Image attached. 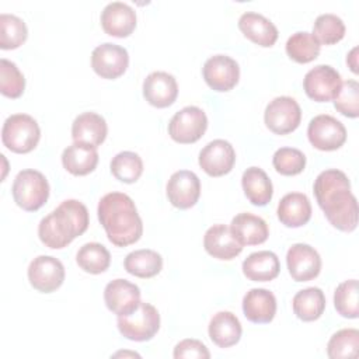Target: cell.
<instances>
[{
  "mask_svg": "<svg viewBox=\"0 0 359 359\" xmlns=\"http://www.w3.org/2000/svg\"><path fill=\"white\" fill-rule=\"evenodd\" d=\"M198 161L208 175L222 177L233 170L236 151L230 142L224 139H215L201 150Z\"/></svg>",
  "mask_w": 359,
  "mask_h": 359,
  "instance_id": "15",
  "label": "cell"
},
{
  "mask_svg": "<svg viewBox=\"0 0 359 359\" xmlns=\"http://www.w3.org/2000/svg\"><path fill=\"white\" fill-rule=\"evenodd\" d=\"M98 220L108 240L116 247L135 244L143 234V223L130 196L122 192L104 195L97 208Z\"/></svg>",
  "mask_w": 359,
  "mask_h": 359,
  "instance_id": "2",
  "label": "cell"
},
{
  "mask_svg": "<svg viewBox=\"0 0 359 359\" xmlns=\"http://www.w3.org/2000/svg\"><path fill=\"white\" fill-rule=\"evenodd\" d=\"M208 128V116L199 107H184L172 115L168 123V135L172 140L188 144L199 140Z\"/></svg>",
  "mask_w": 359,
  "mask_h": 359,
  "instance_id": "7",
  "label": "cell"
},
{
  "mask_svg": "<svg viewBox=\"0 0 359 359\" xmlns=\"http://www.w3.org/2000/svg\"><path fill=\"white\" fill-rule=\"evenodd\" d=\"M356 53H358V48H353V49L346 55V63L349 65V67H351V70H352L353 73H358V63H356L358 56H356Z\"/></svg>",
  "mask_w": 359,
  "mask_h": 359,
  "instance_id": "43",
  "label": "cell"
},
{
  "mask_svg": "<svg viewBox=\"0 0 359 359\" xmlns=\"http://www.w3.org/2000/svg\"><path fill=\"white\" fill-rule=\"evenodd\" d=\"M119 332L136 342L151 339L160 328V314L157 309L146 302H140L137 309L126 316L118 317Z\"/></svg>",
  "mask_w": 359,
  "mask_h": 359,
  "instance_id": "6",
  "label": "cell"
},
{
  "mask_svg": "<svg viewBox=\"0 0 359 359\" xmlns=\"http://www.w3.org/2000/svg\"><path fill=\"white\" fill-rule=\"evenodd\" d=\"M313 35L320 45H334L345 36V24L335 14H321L314 21Z\"/></svg>",
  "mask_w": 359,
  "mask_h": 359,
  "instance_id": "36",
  "label": "cell"
},
{
  "mask_svg": "<svg viewBox=\"0 0 359 359\" xmlns=\"http://www.w3.org/2000/svg\"><path fill=\"white\" fill-rule=\"evenodd\" d=\"M11 194L14 202L27 212H35L45 205L49 198V184L45 175L36 170L20 171L13 182Z\"/></svg>",
  "mask_w": 359,
  "mask_h": 359,
  "instance_id": "5",
  "label": "cell"
},
{
  "mask_svg": "<svg viewBox=\"0 0 359 359\" xmlns=\"http://www.w3.org/2000/svg\"><path fill=\"white\" fill-rule=\"evenodd\" d=\"M41 139V129L38 122L28 114L10 115L1 128L3 144L14 153L32 151Z\"/></svg>",
  "mask_w": 359,
  "mask_h": 359,
  "instance_id": "4",
  "label": "cell"
},
{
  "mask_svg": "<svg viewBox=\"0 0 359 359\" xmlns=\"http://www.w3.org/2000/svg\"><path fill=\"white\" fill-rule=\"evenodd\" d=\"M341 74L330 65H318L310 69L303 80V88L309 98L317 102H328L341 88Z\"/></svg>",
  "mask_w": 359,
  "mask_h": 359,
  "instance_id": "10",
  "label": "cell"
},
{
  "mask_svg": "<svg viewBox=\"0 0 359 359\" xmlns=\"http://www.w3.org/2000/svg\"><path fill=\"white\" fill-rule=\"evenodd\" d=\"M238 28L245 38L254 43L269 48L278 39V28L265 15L254 11H247L238 18Z\"/></svg>",
  "mask_w": 359,
  "mask_h": 359,
  "instance_id": "24",
  "label": "cell"
},
{
  "mask_svg": "<svg viewBox=\"0 0 359 359\" xmlns=\"http://www.w3.org/2000/svg\"><path fill=\"white\" fill-rule=\"evenodd\" d=\"M107 133V122L97 112H83L76 116L72 123V137L74 143L98 147L105 140Z\"/></svg>",
  "mask_w": 359,
  "mask_h": 359,
  "instance_id": "22",
  "label": "cell"
},
{
  "mask_svg": "<svg viewBox=\"0 0 359 359\" xmlns=\"http://www.w3.org/2000/svg\"><path fill=\"white\" fill-rule=\"evenodd\" d=\"M276 213L286 227H302L311 217L310 199L302 192H289L279 201Z\"/></svg>",
  "mask_w": 359,
  "mask_h": 359,
  "instance_id": "25",
  "label": "cell"
},
{
  "mask_svg": "<svg viewBox=\"0 0 359 359\" xmlns=\"http://www.w3.org/2000/svg\"><path fill=\"white\" fill-rule=\"evenodd\" d=\"M167 198L172 206L178 209L192 208L201 195V181L194 171H175L165 187Z\"/></svg>",
  "mask_w": 359,
  "mask_h": 359,
  "instance_id": "16",
  "label": "cell"
},
{
  "mask_svg": "<svg viewBox=\"0 0 359 359\" xmlns=\"http://www.w3.org/2000/svg\"><path fill=\"white\" fill-rule=\"evenodd\" d=\"M104 300L107 307L118 317L126 316L137 309L140 289L126 279H114L104 289Z\"/></svg>",
  "mask_w": 359,
  "mask_h": 359,
  "instance_id": "17",
  "label": "cell"
},
{
  "mask_svg": "<svg viewBox=\"0 0 359 359\" xmlns=\"http://www.w3.org/2000/svg\"><path fill=\"white\" fill-rule=\"evenodd\" d=\"M318 206L328 222L338 230L351 233L358 226V202L351 192V182L341 170L321 171L313 187Z\"/></svg>",
  "mask_w": 359,
  "mask_h": 359,
  "instance_id": "1",
  "label": "cell"
},
{
  "mask_svg": "<svg viewBox=\"0 0 359 359\" xmlns=\"http://www.w3.org/2000/svg\"><path fill=\"white\" fill-rule=\"evenodd\" d=\"M230 230L234 238L244 245H258L266 241L269 230L266 222L252 213L243 212L231 219Z\"/></svg>",
  "mask_w": 359,
  "mask_h": 359,
  "instance_id": "23",
  "label": "cell"
},
{
  "mask_svg": "<svg viewBox=\"0 0 359 359\" xmlns=\"http://www.w3.org/2000/svg\"><path fill=\"white\" fill-rule=\"evenodd\" d=\"M293 313L302 321L318 320L325 310V296L320 287H306L299 290L293 300Z\"/></svg>",
  "mask_w": 359,
  "mask_h": 359,
  "instance_id": "30",
  "label": "cell"
},
{
  "mask_svg": "<svg viewBox=\"0 0 359 359\" xmlns=\"http://www.w3.org/2000/svg\"><path fill=\"white\" fill-rule=\"evenodd\" d=\"M28 280L41 293H52L65 280L63 264L52 255H38L29 262Z\"/></svg>",
  "mask_w": 359,
  "mask_h": 359,
  "instance_id": "11",
  "label": "cell"
},
{
  "mask_svg": "<svg viewBox=\"0 0 359 359\" xmlns=\"http://www.w3.org/2000/svg\"><path fill=\"white\" fill-rule=\"evenodd\" d=\"M76 262L84 272L98 275L108 269L111 254L100 243H86L79 248Z\"/></svg>",
  "mask_w": 359,
  "mask_h": 359,
  "instance_id": "32",
  "label": "cell"
},
{
  "mask_svg": "<svg viewBox=\"0 0 359 359\" xmlns=\"http://www.w3.org/2000/svg\"><path fill=\"white\" fill-rule=\"evenodd\" d=\"M101 27L111 36L126 38L136 28V13L126 3H108L101 11Z\"/></svg>",
  "mask_w": 359,
  "mask_h": 359,
  "instance_id": "19",
  "label": "cell"
},
{
  "mask_svg": "<svg viewBox=\"0 0 359 359\" xmlns=\"http://www.w3.org/2000/svg\"><path fill=\"white\" fill-rule=\"evenodd\" d=\"M25 88L24 74L20 72L17 65L8 59L0 60V91L4 97L18 98L22 95Z\"/></svg>",
  "mask_w": 359,
  "mask_h": 359,
  "instance_id": "39",
  "label": "cell"
},
{
  "mask_svg": "<svg viewBox=\"0 0 359 359\" xmlns=\"http://www.w3.org/2000/svg\"><path fill=\"white\" fill-rule=\"evenodd\" d=\"M359 348V331L356 328H344L337 331L327 344V353L331 359L355 358Z\"/></svg>",
  "mask_w": 359,
  "mask_h": 359,
  "instance_id": "37",
  "label": "cell"
},
{
  "mask_svg": "<svg viewBox=\"0 0 359 359\" xmlns=\"http://www.w3.org/2000/svg\"><path fill=\"white\" fill-rule=\"evenodd\" d=\"M128 65V50L116 43H101L91 53V67L102 79H118L126 72Z\"/></svg>",
  "mask_w": 359,
  "mask_h": 359,
  "instance_id": "13",
  "label": "cell"
},
{
  "mask_svg": "<svg viewBox=\"0 0 359 359\" xmlns=\"http://www.w3.org/2000/svg\"><path fill=\"white\" fill-rule=\"evenodd\" d=\"M334 306L338 314L345 318H358V280L348 279L339 283L334 292Z\"/></svg>",
  "mask_w": 359,
  "mask_h": 359,
  "instance_id": "38",
  "label": "cell"
},
{
  "mask_svg": "<svg viewBox=\"0 0 359 359\" xmlns=\"http://www.w3.org/2000/svg\"><path fill=\"white\" fill-rule=\"evenodd\" d=\"M334 107L348 118L359 116V84L356 80H346L341 84L334 98Z\"/></svg>",
  "mask_w": 359,
  "mask_h": 359,
  "instance_id": "41",
  "label": "cell"
},
{
  "mask_svg": "<svg viewBox=\"0 0 359 359\" xmlns=\"http://www.w3.org/2000/svg\"><path fill=\"white\" fill-rule=\"evenodd\" d=\"M243 191L247 199L255 206H265L271 202L273 187L268 174L259 167H250L241 177Z\"/></svg>",
  "mask_w": 359,
  "mask_h": 359,
  "instance_id": "29",
  "label": "cell"
},
{
  "mask_svg": "<svg viewBox=\"0 0 359 359\" xmlns=\"http://www.w3.org/2000/svg\"><path fill=\"white\" fill-rule=\"evenodd\" d=\"M307 137L313 147L323 151L339 149L346 140V129L337 118L321 114L314 116L307 128Z\"/></svg>",
  "mask_w": 359,
  "mask_h": 359,
  "instance_id": "9",
  "label": "cell"
},
{
  "mask_svg": "<svg viewBox=\"0 0 359 359\" xmlns=\"http://www.w3.org/2000/svg\"><path fill=\"white\" fill-rule=\"evenodd\" d=\"M175 359H209L210 353L206 345L198 339L187 338L180 341L174 348Z\"/></svg>",
  "mask_w": 359,
  "mask_h": 359,
  "instance_id": "42",
  "label": "cell"
},
{
  "mask_svg": "<svg viewBox=\"0 0 359 359\" xmlns=\"http://www.w3.org/2000/svg\"><path fill=\"white\" fill-rule=\"evenodd\" d=\"M272 164L282 175H297L306 167V156L294 147H280L273 153Z\"/></svg>",
  "mask_w": 359,
  "mask_h": 359,
  "instance_id": "40",
  "label": "cell"
},
{
  "mask_svg": "<svg viewBox=\"0 0 359 359\" xmlns=\"http://www.w3.org/2000/svg\"><path fill=\"white\" fill-rule=\"evenodd\" d=\"M112 175L125 184L136 182L143 172V161L135 151H121L111 160Z\"/></svg>",
  "mask_w": 359,
  "mask_h": 359,
  "instance_id": "34",
  "label": "cell"
},
{
  "mask_svg": "<svg viewBox=\"0 0 359 359\" xmlns=\"http://www.w3.org/2000/svg\"><path fill=\"white\" fill-rule=\"evenodd\" d=\"M279 258L272 251H257L243 261V273L252 282H269L279 275Z\"/></svg>",
  "mask_w": 359,
  "mask_h": 359,
  "instance_id": "27",
  "label": "cell"
},
{
  "mask_svg": "<svg viewBox=\"0 0 359 359\" xmlns=\"http://www.w3.org/2000/svg\"><path fill=\"white\" fill-rule=\"evenodd\" d=\"M286 265L293 280L307 282L318 276L321 271V257L311 245L296 243L287 250Z\"/></svg>",
  "mask_w": 359,
  "mask_h": 359,
  "instance_id": "14",
  "label": "cell"
},
{
  "mask_svg": "<svg viewBox=\"0 0 359 359\" xmlns=\"http://www.w3.org/2000/svg\"><path fill=\"white\" fill-rule=\"evenodd\" d=\"M88 224L86 205L77 199H66L39 222L38 236L46 247L60 250L81 236Z\"/></svg>",
  "mask_w": 359,
  "mask_h": 359,
  "instance_id": "3",
  "label": "cell"
},
{
  "mask_svg": "<svg viewBox=\"0 0 359 359\" xmlns=\"http://www.w3.org/2000/svg\"><path fill=\"white\" fill-rule=\"evenodd\" d=\"M203 247L209 255L223 261H230L243 251V245L234 238L230 227L226 224L209 227L203 237Z\"/></svg>",
  "mask_w": 359,
  "mask_h": 359,
  "instance_id": "21",
  "label": "cell"
},
{
  "mask_svg": "<svg viewBox=\"0 0 359 359\" xmlns=\"http://www.w3.org/2000/svg\"><path fill=\"white\" fill-rule=\"evenodd\" d=\"M114 356H115V358H116V356H137V358H139V355L135 353V352H116Z\"/></svg>",
  "mask_w": 359,
  "mask_h": 359,
  "instance_id": "44",
  "label": "cell"
},
{
  "mask_svg": "<svg viewBox=\"0 0 359 359\" xmlns=\"http://www.w3.org/2000/svg\"><path fill=\"white\" fill-rule=\"evenodd\" d=\"M28 36L25 22L14 15L1 13L0 14V48L4 50L15 49L21 46Z\"/></svg>",
  "mask_w": 359,
  "mask_h": 359,
  "instance_id": "35",
  "label": "cell"
},
{
  "mask_svg": "<svg viewBox=\"0 0 359 359\" xmlns=\"http://www.w3.org/2000/svg\"><path fill=\"white\" fill-rule=\"evenodd\" d=\"M243 311L248 321L268 324L276 314V297L264 287L250 289L243 297Z\"/></svg>",
  "mask_w": 359,
  "mask_h": 359,
  "instance_id": "20",
  "label": "cell"
},
{
  "mask_svg": "<svg viewBox=\"0 0 359 359\" xmlns=\"http://www.w3.org/2000/svg\"><path fill=\"white\" fill-rule=\"evenodd\" d=\"M202 74L212 90L224 93L234 88L238 83L240 67L238 63L227 55H213L205 62Z\"/></svg>",
  "mask_w": 359,
  "mask_h": 359,
  "instance_id": "12",
  "label": "cell"
},
{
  "mask_svg": "<svg viewBox=\"0 0 359 359\" xmlns=\"http://www.w3.org/2000/svg\"><path fill=\"white\" fill-rule=\"evenodd\" d=\"M285 48L292 60L297 63H309L318 56L321 45L313 34L307 31H297L289 36Z\"/></svg>",
  "mask_w": 359,
  "mask_h": 359,
  "instance_id": "33",
  "label": "cell"
},
{
  "mask_svg": "<svg viewBox=\"0 0 359 359\" xmlns=\"http://www.w3.org/2000/svg\"><path fill=\"white\" fill-rule=\"evenodd\" d=\"M62 164L73 175H87L93 172L98 164L97 147L73 143L62 153Z\"/></svg>",
  "mask_w": 359,
  "mask_h": 359,
  "instance_id": "28",
  "label": "cell"
},
{
  "mask_svg": "<svg viewBox=\"0 0 359 359\" xmlns=\"http://www.w3.org/2000/svg\"><path fill=\"white\" fill-rule=\"evenodd\" d=\"M177 95V80L167 72H153L143 81V97L156 108H167L172 105Z\"/></svg>",
  "mask_w": 359,
  "mask_h": 359,
  "instance_id": "18",
  "label": "cell"
},
{
  "mask_svg": "<svg viewBox=\"0 0 359 359\" xmlns=\"http://www.w3.org/2000/svg\"><path fill=\"white\" fill-rule=\"evenodd\" d=\"M209 338L219 348H230L241 338V323L231 311L216 313L209 323Z\"/></svg>",
  "mask_w": 359,
  "mask_h": 359,
  "instance_id": "26",
  "label": "cell"
},
{
  "mask_svg": "<svg viewBox=\"0 0 359 359\" xmlns=\"http://www.w3.org/2000/svg\"><path fill=\"white\" fill-rule=\"evenodd\" d=\"M123 266L128 273L147 279L160 273V271L163 269V258L154 250H135L126 255Z\"/></svg>",
  "mask_w": 359,
  "mask_h": 359,
  "instance_id": "31",
  "label": "cell"
},
{
  "mask_svg": "<svg viewBox=\"0 0 359 359\" xmlns=\"http://www.w3.org/2000/svg\"><path fill=\"white\" fill-rule=\"evenodd\" d=\"M264 121L266 128L276 135L290 133L300 125V105L292 97H276L266 105L264 112Z\"/></svg>",
  "mask_w": 359,
  "mask_h": 359,
  "instance_id": "8",
  "label": "cell"
}]
</instances>
